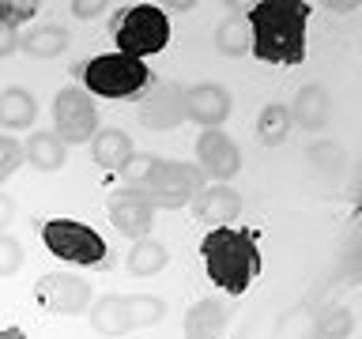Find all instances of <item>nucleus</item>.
<instances>
[{"mask_svg": "<svg viewBox=\"0 0 362 339\" xmlns=\"http://www.w3.org/2000/svg\"><path fill=\"white\" fill-rule=\"evenodd\" d=\"M305 19H310V4H302V0H260L245 19L249 53L264 64H302Z\"/></svg>", "mask_w": 362, "mask_h": 339, "instance_id": "f257e3e1", "label": "nucleus"}, {"mask_svg": "<svg viewBox=\"0 0 362 339\" xmlns=\"http://www.w3.org/2000/svg\"><path fill=\"white\" fill-rule=\"evenodd\" d=\"M200 256H204V271H208V279L219 290L234 294V298L253 287V279L260 275V268H264L253 234L234 230V226H219V230L204 234Z\"/></svg>", "mask_w": 362, "mask_h": 339, "instance_id": "f03ea898", "label": "nucleus"}, {"mask_svg": "<svg viewBox=\"0 0 362 339\" xmlns=\"http://www.w3.org/2000/svg\"><path fill=\"white\" fill-rule=\"evenodd\" d=\"M170 42V19L158 4H136L117 19L113 27V45H117L121 56H132V61H144V56L163 53Z\"/></svg>", "mask_w": 362, "mask_h": 339, "instance_id": "7ed1b4c3", "label": "nucleus"}, {"mask_svg": "<svg viewBox=\"0 0 362 339\" xmlns=\"http://www.w3.org/2000/svg\"><path fill=\"white\" fill-rule=\"evenodd\" d=\"M79 72H83V83L90 95H102V98H136L140 90L151 87L147 64L132 61V56H121V53L90 56Z\"/></svg>", "mask_w": 362, "mask_h": 339, "instance_id": "20e7f679", "label": "nucleus"}, {"mask_svg": "<svg viewBox=\"0 0 362 339\" xmlns=\"http://www.w3.org/2000/svg\"><path fill=\"white\" fill-rule=\"evenodd\" d=\"M42 242L53 256L68 260V264H79V268H98L106 260L102 234L90 230L87 222H76V219H49L42 226Z\"/></svg>", "mask_w": 362, "mask_h": 339, "instance_id": "39448f33", "label": "nucleus"}, {"mask_svg": "<svg viewBox=\"0 0 362 339\" xmlns=\"http://www.w3.org/2000/svg\"><path fill=\"white\" fill-rule=\"evenodd\" d=\"M200 189H204V174L197 166L174 162V158H158L151 181L144 185V196L155 211L158 208L177 211V208H185V203H192V196H197Z\"/></svg>", "mask_w": 362, "mask_h": 339, "instance_id": "423d86ee", "label": "nucleus"}, {"mask_svg": "<svg viewBox=\"0 0 362 339\" xmlns=\"http://www.w3.org/2000/svg\"><path fill=\"white\" fill-rule=\"evenodd\" d=\"M53 124H57V140L64 147L72 143H90L98 132V109L83 87H61L53 95Z\"/></svg>", "mask_w": 362, "mask_h": 339, "instance_id": "0eeeda50", "label": "nucleus"}, {"mask_svg": "<svg viewBox=\"0 0 362 339\" xmlns=\"http://www.w3.org/2000/svg\"><path fill=\"white\" fill-rule=\"evenodd\" d=\"M34 302L53 316H79L90 309L95 290H90L87 279L72 275V271H45L34 282Z\"/></svg>", "mask_w": 362, "mask_h": 339, "instance_id": "6e6552de", "label": "nucleus"}, {"mask_svg": "<svg viewBox=\"0 0 362 339\" xmlns=\"http://www.w3.org/2000/svg\"><path fill=\"white\" fill-rule=\"evenodd\" d=\"M106 211H110V222L121 237H151V226H155V208L147 203L144 189H113L106 196Z\"/></svg>", "mask_w": 362, "mask_h": 339, "instance_id": "1a4fd4ad", "label": "nucleus"}, {"mask_svg": "<svg viewBox=\"0 0 362 339\" xmlns=\"http://www.w3.org/2000/svg\"><path fill=\"white\" fill-rule=\"evenodd\" d=\"M197 170L204 177H211V185H226L238 170H242V151L226 132L219 129H204L197 140Z\"/></svg>", "mask_w": 362, "mask_h": 339, "instance_id": "9d476101", "label": "nucleus"}, {"mask_svg": "<svg viewBox=\"0 0 362 339\" xmlns=\"http://www.w3.org/2000/svg\"><path fill=\"white\" fill-rule=\"evenodd\" d=\"M185 90L177 83H155L140 102V124L151 132H174L185 121Z\"/></svg>", "mask_w": 362, "mask_h": 339, "instance_id": "9b49d317", "label": "nucleus"}, {"mask_svg": "<svg viewBox=\"0 0 362 339\" xmlns=\"http://www.w3.org/2000/svg\"><path fill=\"white\" fill-rule=\"evenodd\" d=\"M185 121H197L200 129H219V124L230 117V90L219 83H197L185 90Z\"/></svg>", "mask_w": 362, "mask_h": 339, "instance_id": "f8f14e48", "label": "nucleus"}, {"mask_svg": "<svg viewBox=\"0 0 362 339\" xmlns=\"http://www.w3.org/2000/svg\"><path fill=\"white\" fill-rule=\"evenodd\" d=\"M189 208H192V215H197V222L219 230V226L234 222L238 215H242V196H238L230 185H204L197 196H192Z\"/></svg>", "mask_w": 362, "mask_h": 339, "instance_id": "ddd939ff", "label": "nucleus"}, {"mask_svg": "<svg viewBox=\"0 0 362 339\" xmlns=\"http://www.w3.org/2000/svg\"><path fill=\"white\" fill-rule=\"evenodd\" d=\"M291 124H302L305 132H321L328 129V117H332V98L321 83H305L291 102Z\"/></svg>", "mask_w": 362, "mask_h": 339, "instance_id": "4468645a", "label": "nucleus"}, {"mask_svg": "<svg viewBox=\"0 0 362 339\" xmlns=\"http://www.w3.org/2000/svg\"><path fill=\"white\" fill-rule=\"evenodd\" d=\"M90 328H95L98 335H129L132 332V321H129V305H124V294H102V298L90 302Z\"/></svg>", "mask_w": 362, "mask_h": 339, "instance_id": "2eb2a0df", "label": "nucleus"}, {"mask_svg": "<svg viewBox=\"0 0 362 339\" xmlns=\"http://www.w3.org/2000/svg\"><path fill=\"white\" fill-rule=\"evenodd\" d=\"M226 321H230V309L219 298H200L185 313V339H219L226 332Z\"/></svg>", "mask_w": 362, "mask_h": 339, "instance_id": "dca6fc26", "label": "nucleus"}, {"mask_svg": "<svg viewBox=\"0 0 362 339\" xmlns=\"http://www.w3.org/2000/svg\"><path fill=\"white\" fill-rule=\"evenodd\" d=\"M38 121V98L27 87H8L0 90V129L23 132Z\"/></svg>", "mask_w": 362, "mask_h": 339, "instance_id": "f3484780", "label": "nucleus"}, {"mask_svg": "<svg viewBox=\"0 0 362 339\" xmlns=\"http://www.w3.org/2000/svg\"><path fill=\"white\" fill-rule=\"evenodd\" d=\"M132 151H136L132 136L121 132V129H98L95 140H90V158H95L102 170H121L124 162H129Z\"/></svg>", "mask_w": 362, "mask_h": 339, "instance_id": "a211bd4d", "label": "nucleus"}, {"mask_svg": "<svg viewBox=\"0 0 362 339\" xmlns=\"http://www.w3.org/2000/svg\"><path fill=\"white\" fill-rule=\"evenodd\" d=\"M23 162H30L42 174H53L68 162V147L57 140L53 132H34L27 143H23Z\"/></svg>", "mask_w": 362, "mask_h": 339, "instance_id": "6ab92c4d", "label": "nucleus"}, {"mask_svg": "<svg viewBox=\"0 0 362 339\" xmlns=\"http://www.w3.org/2000/svg\"><path fill=\"white\" fill-rule=\"evenodd\" d=\"M166 264H170V253H166L163 242H155V237H140V242H132L129 256H124V268H129V275H136V279H151Z\"/></svg>", "mask_w": 362, "mask_h": 339, "instance_id": "aec40b11", "label": "nucleus"}, {"mask_svg": "<svg viewBox=\"0 0 362 339\" xmlns=\"http://www.w3.org/2000/svg\"><path fill=\"white\" fill-rule=\"evenodd\" d=\"M19 49L27 56H38V61H45V56H61L68 49V30L61 27V23H38L30 34L19 38Z\"/></svg>", "mask_w": 362, "mask_h": 339, "instance_id": "412c9836", "label": "nucleus"}, {"mask_svg": "<svg viewBox=\"0 0 362 339\" xmlns=\"http://www.w3.org/2000/svg\"><path fill=\"white\" fill-rule=\"evenodd\" d=\"M287 132H291V113H287V106L272 102V106L260 109V117H257L260 143H264V147H279L283 140H287Z\"/></svg>", "mask_w": 362, "mask_h": 339, "instance_id": "4be33fe9", "label": "nucleus"}, {"mask_svg": "<svg viewBox=\"0 0 362 339\" xmlns=\"http://www.w3.org/2000/svg\"><path fill=\"white\" fill-rule=\"evenodd\" d=\"M124 305H129L132 332H136V328H155V324L166 321V302L158 298V294H129Z\"/></svg>", "mask_w": 362, "mask_h": 339, "instance_id": "5701e85b", "label": "nucleus"}, {"mask_svg": "<svg viewBox=\"0 0 362 339\" xmlns=\"http://www.w3.org/2000/svg\"><path fill=\"white\" fill-rule=\"evenodd\" d=\"M215 49L223 56H245L249 53V23L245 19H223L219 27H215Z\"/></svg>", "mask_w": 362, "mask_h": 339, "instance_id": "b1692460", "label": "nucleus"}, {"mask_svg": "<svg viewBox=\"0 0 362 339\" xmlns=\"http://www.w3.org/2000/svg\"><path fill=\"white\" fill-rule=\"evenodd\" d=\"M310 166L317 170V174H325V177H336L339 170L347 166V155H344V147L332 143V140H317L310 147Z\"/></svg>", "mask_w": 362, "mask_h": 339, "instance_id": "393cba45", "label": "nucleus"}, {"mask_svg": "<svg viewBox=\"0 0 362 339\" xmlns=\"http://www.w3.org/2000/svg\"><path fill=\"white\" fill-rule=\"evenodd\" d=\"M155 166H158V158H155L151 151H132V155H129V162H124L117 174L124 177V185H129V189H144L147 181H151Z\"/></svg>", "mask_w": 362, "mask_h": 339, "instance_id": "a878e982", "label": "nucleus"}, {"mask_svg": "<svg viewBox=\"0 0 362 339\" xmlns=\"http://www.w3.org/2000/svg\"><path fill=\"white\" fill-rule=\"evenodd\" d=\"M351 328H355V316H351L347 305H336V309H328V313L321 316V332H325L328 339H347Z\"/></svg>", "mask_w": 362, "mask_h": 339, "instance_id": "bb28decb", "label": "nucleus"}, {"mask_svg": "<svg viewBox=\"0 0 362 339\" xmlns=\"http://www.w3.org/2000/svg\"><path fill=\"white\" fill-rule=\"evenodd\" d=\"M30 16H38L34 0H0V23L16 30L19 23H30Z\"/></svg>", "mask_w": 362, "mask_h": 339, "instance_id": "cd10ccee", "label": "nucleus"}, {"mask_svg": "<svg viewBox=\"0 0 362 339\" xmlns=\"http://www.w3.org/2000/svg\"><path fill=\"white\" fill-rule=\"evenodd\" d=\"M23 166V143L16 136H0V185Z\"/></svg>", "mask_w": 362, "mask_h": 339, "instance_id": "c85d7f7f", "label": "nucleus"}, {"mask_svg": "<svg viewBox=\"0 0 362 339\" xmlns=\"http://www.w3.org/2000/svg\"><path fill=\"white\" fill-rule=\"evenodd\" d=\"M23 268V245L11 234H0V279L16 275Z\"/></svg>", "mask_w": 362, "mask_h": 339, "instance_id": "c756f323", "label": "nucleus"}, {"mask_svg": "<svg viewBox=\"0 0 362 339\" xmlns=\"http://www.w3.org/2000/svg\"><path fill=\"white\" fill-rule=\"evenodd\" d=\"M110 4L106 0H72V16L76 19H95V16H102Z\"/></svg>", "mask_w": 362, "mask_h": 339, "instance_id": "7c9ffc66", "label": "nucleus"}, {"mask_svg": "<svg viewBox=\"0 0 362 339\" xmlns=\"http://www.w3.org/2000/svg\"><path fill=\"white\" fill-rule=\"evenodd\" d=\"M19 49V34L11 30V27H4V23H0V56H11Z\"/></svg>", "mask_w": 362, "mask_h": 339, "instance_id": "2f4dec72", "label": "nucleus"}, {"mask_svg": "<svg viewBox=\"0 0 362 339\" xmlns=\"http://www.w3.org/2000/svg\"><path fill=\"white\" fill-rule=\"evenodd\" d=\"M11 219H16V200L0 192V234H4V226H11Z\"/></svg>", "mask_w": 362, "mask_h": 339, "instance_id": "473e14b6", "label": "nucleus"}, {"mask_svg": "<svg viewBox=\"0 0 362 339\" xmlns=\"http://www.w3.org/2000/svg\"><path fill=\"white\" fill-rule=\"evenodd\" d=\"M0 339H27L23 328H0Z\"/></svg>", "mask_w": 362, "mask_h": 339, "instance_id": "72a5a7b5", "label": "nucleus"}]
</instances>
